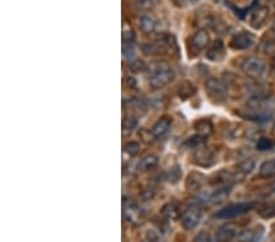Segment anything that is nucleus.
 Segmentation results:
<instances>
[{
    "label": "nucleus",
    "mask_w": 275,
    "mask_h": 242,
    "mask_svg": "<svg viewBox=\"0 0 275 242\" xmlns=\"http://www.w3.org/2000/svg\"><path fill=\"white\" fill-rule=\"evenodd\" d=\"M174 79H175L174 70L165 62H160V64H157L152 70L151 76H149V84L152 88L160 89L171 83Z\"/></svg>",
    "instance_id": "nucleus-1"
},
{
    "label": "nucleus",
    "mask_w": 275,
    "mask_h": 242,
    "mask_svg": "<svg viewBox=\"0 0 275 242\" xmlns=\"http://www.w3.org/2000/svg\"><path fill=\"white\" fill-rule=\"evenodd\" d=\"M241 70L246 76L251 79H262L267 74V65L260 58L248 57L241 64Z\"/></svg>",
    "instance_id": "nucleus-2"
},
{
    "label": "nucleus",
    "mask_w": 275,
    "mask_h": 242,
    "mask_svg": "<svg viewBox=\"0 0 275 242\" xmlns=\"http://www.w3.org/2000/svg\"><path fill=\"white\" fill-rule=\"evenodd\" d=\"M252 208L253 203L251 202L234 203V204H230L228 207L223 208V209L218 210L216 213V218H218V219H231V218H236L238 215H242L245 213L250 212Z\"/></svg>",
    "instance_id": "nucleus-3"
},
{
    "label": "nucleus",
    "mask_w": 275,
    "mask_h": 242,
    "mask_svg": "<svg viewBox=\"0 0 275 242\" xmlns=\"http://www.w3.org/2000/svg\"><path fill=\"white\" fill-rule=\"evenodd\" d=\"M206 91L207 94L214 101H224L228 98V88H226L225 83L221 82L220 80L216 79V77L207 80Z\"/></svg>",
    "instance_id": "nucleus-4"
},
{
    "label": "nucleus",
    "mask_w": 275,
    "mask_h": 242,
    "mask_svg": "<svg viewBox=\"0 0 275 242\" xmlns=\"http://www.w3.org/2000/svg\"><path fill=\"white\" fill-rule=\"evenodd\" d=\"M122 213H124L125 219L134 225H138L142 222V219H143V215H142L138 204L132 200H124V203H122Z\"/></svg>",
    "instance_id": "nucleus-5"
},
{
    "label": "nucleus",
    "mask_w": 275,
    "mask_h": 242,
    "mask_svg": "<svg viewBox=\"0 0 275 242\" xmlns=\"http://www.w3.org/2000/svg\"><path fill=\"white\" fill-rule=\"evenodd\" d=\"M255 36L247 31H242L233 36L230 40V47L235 50H247L255 44Z\"/></svg>",
    "instance_id": "nucleus-6"
},
{
    "label": "nucleus",
    "mask_w": 275,
    "mask_h": 242,
    "mask_svg": "<svg viewBox=\"0 0 275 242\" xmlns=\"http://www.w3.org/2000/svg\"><path fill=\"white\" fill-rule=\"evenodd\" d=\"M202 210L199 207H192L189 210L183 213L181 217V224L185 229L194 230L195 227L198 226V224L202 220Z\"/></svg>",
    "instance_id": "nucleus-7"
},
{
    "label": "nucleus",
    "mask_w": 275,
    "mask_h": 242,
    "mask_svg": "<svg viewBox=\"0 0 275 242\" xmlns=\"http://www.w3.org/2000/svg\"><path fill=\"white\" fill-rule=\"evenodd\" d=\"M206 57L207 59L211 60V61L214 62L221 61V60L225 58V45H224V43L221 42L220 40L212 43V44L209 45L208 50H207Z\"/></svg>",
    "instance_id": "nucleus-8"
},
{
    "label": "nucleus",
    "mask_w": 275,
    "mask_h": 242,
    "mask_svg": "<svg viewBox=\"0 0 275 242\" xmlns=\"http://www.w3.org/2000/svg\"><path fill=\"white\" fill-rule=\"evenodd\" d=\"M237 234V225L234 222H226L221 225L216 234V242H229Z\"/></svg>",
    "instance_id": "nucleus-9"
},
{
    "label": "nucleus",
    "mask_w": 275,
    "mask_h": 242,
    "mask_svg": "<svg viewBox=\"0 0 275 242\" xmlns=\"http://www.w3.org/2000/svg\"><path fill=\"white\" fill-rule=\"evenodd\" d=\"M171 118L169 116H163V118L159 119L156 122V125L152 129V134H153L154 139L156 140H161L168 135L169 130L171 127Z\"/></svg>",
    "instance_id": "nucleus-10"
},
{
    "label": "nucleus",
    "mask_w": 275,
    "mask_h": 242,
    "mask_svg": "<svg viewBox=\"0 0 275 242\" xmlns=\"http://www.w3.org/2000/svg\"><path fill=\"white\" fill-rule=\"evenodd\" d=\"M209 44V35L206 30H198L191 38V45L196 50H203Z\"/></svg>",
    "instance_id": "nucleus-11"
},
{
    "label": "nucleus",
    "mask_w": 275,
    "mask_h": 242,
    "mask_svg": "<svg viewBox=\"0 0 275 242\" xmlns=\"http://www.w3.org/2000/svg\"><path fill=\"white\" fill-rule=\"evenodd\" d=\"M268 8L267 6H258L251 14V25L253 27H260L264 23V21L268 18Z\"/></svg>",
    "instance_id": "nucleus-12"
},
{
    "label": "nucleus",
    "mask_w": 275,
    "mask_h": 242,
    "mask_svg": "<svg viewBox=\"0 0 275 242\" xmlns=\"http://www.w3.org/2000/svg\"><path fill=\"white\" fill-rule=\"evenodd\" d=\"M158 161H159L158 157L154 156V154H148V156L143 157V158L138 161L137 170L142 171V173L152 170V169H154L157 165H158Z\"/></svg>",
    "instance_id": "nucleus-13"
},
{
    "label": "nucleus",
    "mask_w": 275,
    "mask_h": 242,
    "mask_svg": "<svg viewBox=\"0 0 275 242\" xmlns=\"http://www.w3.org/2000/svg\"><path fill=\"white\" fill-rule=\"evenodd\" d=\"M195 130L197 131V135H201V136L207 137L213 132L214 127L213 124H212V121L209 120H198L195 122L194 125Z\"/></svg>",
    "instance_id": "nucleus-14"
},
{
    "label": "nucleus",
    "mask_w": 275,
    "mask_h": 242,
    "mask_svg": "<svg viewBox=\"0 0 275 242\" xmlns=\"http://www.w3.org/2000/svg\"><path fill=\"white\" fill-rule=\"evenodd\" d=\"M161 214H163L166 219L175 220L180 217V207L174 202L166 203L163 207V209H161Z\"/></svg>",
    "instance_id": "nucleus-15"
},
{
    "label": "nucleus",
    "mask_w": 275,
    "mask_h": 242,
    "mask_svg": "<svg viewBox=\"0 0 275 242\" xmlns=\"http://www.w3.org/2000/svg\"><path fill=\"white\" fill-rule=\"evenodd\" d=\"M137 127V119L134 116H125L122 119V136L129 137Z\"/></svg>",
    "instance_id": "nucleus-16"
},
{
    "label": "nucleus",
    "mask_w": 275,
    "mask_h": 242,
    "mask_svg": "<svg viewBox=\"0 0 275 242\" xmlns=\"http://www.w3.org/2000/svg\"><path fill=\"white\" fill-rule=\"evenodd\" d=\"M204 182V178L203 175H201V174H197V173H194L191 174V175L187 178V181H186V187L189 188V190H199V188L202 187V185H203Z\"/></svg>",
    "instance_id": "nucleus-17"
},
{
    "label": "nucleus",
    "mask_w": 275,
    "mask_h": 242,
    "mask_svg": "<svg viewBox=\"0 0 275 242\" xmlns=\"http://www.w3.org/2000/svg\"><path fill=\"white\" fill-rule=\"evenodd\" d=\"M259 176H262V178H272V176H275V159L265 161L260 165Z\"/></svg>",
    "instance_id": "nucleus-18"
},
{
    "label": "nucleus",
    "mask_w": 275,
    "mask_h": 242,
    "mask_svg": "<svg viewBox=\"0 0 275 242\" xmlns=\"http://www.w3.org/2000/svg\"><path fill=\"white\" fill-rule=\"evenodd\" d=\"M139 27L144 33H152L156 30V20L149 15H143L139 19Z\"/></svg>",
    "instance_id": "nucleus-19"
},
{
    "label": "nucleus",
    "mask_w": 275,
    "mask_h": 242,
    "mask_svg": "<svg viewBox=\"0 0 275 242\" xmlns=\"http://www.w3.org/2000/svg\"><path fill=\"white\" fill-rule=\"evenodd\" d=\"M181 175H182V170H181L180 166L174 165V166H171L170 169H168V171H166L165 180L168 181V182L175 183L180 180Z\"/></svg>",
    "instance_id": "nucleus-20"
},
{
    "label": "nucleus",
    "mask_w": 275,
    "mask_h": 242,
    "mask_svg": "<svg viewBox=\"0 0 275 242\" xmlns=\"http://www.w3.org/2000/svg\"><path fill=\"white\" fill-rule=\"evenodd\" d=\"M195 92H196V88H195L194 84H192L191 82L186 81L183 82V83L180 86V89H178V96H180L182 99H187L191 96H194Z\"/></svg>",
    "instance_id": "nucleus-21"
},
{
    "label": "nucleus",
    "mask_w": 275,
    "mask_h": 242,
    "mask_svg": "<svg viewBox=\"0 0 275 242\" xmlns=\"http://www.w3.org/2000/svg\"><path fill=\"white\" fill-rule=\"evenodd\" d=\"M196 159L198 161L197 163L198 164H201V165H203V163L202 161H212L213 159V156H212V153L211 152H208L207 149H199L198 152L196 153ZM204 165H209V163H204Z\"/></svg>",
    "instance_id": "nucleus-22"
},
{
    "label": "nucleus",
    "mask_w": 275,
    "mask_h": 242,
    "mask_svg": "<svg viewBox=\"0 0 275 242\" xmlns=\"http://www.w3.org/2000/svg\"><path fill=\"white\" fill-rule=\"evenodd\" d=\"M130 43H135V33L129 26L124 25V30H122V44H130Z\"/></svg>",
    "instance_id": "nucleus-23"
},
{
    "label": "nucleus",
    "mask_w": 275,
    "mask_h": 242,
    "mask_svg": "<svg viewBox=\"0 0 275 242\" xmlns=\"http://www.w3.org/2000/svg\"><path fill=\"white\" fill-rule=\"evenodd\" d=\"M122 54H124L125 59L131 61L136 55V50H135V43H130V44H122Z\"/></svg>",
    "instance_id": "nucleus-24"
},
{
    "label": "nucleus",
    "mask_w": 275,
    "mask_h": 242,
    "mask_svg": "<svg viewBox=\"0 0 275 242\" xmlns=\"http://www.w3.org/2000/svg\"><path fill=\"white\" fill-rule=\"evenodd\" d=\"M273 141L269 139H265V137H262L257 141V149L259 152H265V151H269V149L273 148Z\"/></svg>",
    "instance_id": "nucleus-25"
},
{
    "label": "nucleus",
    "mask_w": 275,
    "mask_h": 242,
    "mask_svg": "<svg viewBox=\"0 0 275 242\" xmlns=\"http://www.w3.org/2000/svg\"><path fill=\"white\" fill-rule=\"evenodd\" d=\"M139 148L141 147H139V143H137V142H127L124 146V152L129 154V156L135 157L139 152Z\"/></svg>",
    "instance_id": "nucleus-26"
},
{
    "label": "nucleus",
    "mask_w": 275,
    "mask_h": 242,
    "mask_svg": "<svg viewBox=\"0 0 275 242\" xmlns=\"http://www.w3.org/2000/svg\"><path fill=\"white\" fill-rule=\"evenodd\" d=\"M204 141H206V137L201 136V135H196V136H194L190 140H187L186 146L192 147V148H198V147H201L202 144L204 143Z\"/></svg>",
    "instance_id": "nucleus-27"
},
{
    "label": "nucleus",
    "mask_w": 275,
    "mask_h": 242,
    "mask_svg": "<svg viewBox=\"0 0 275 242\" xmlns=\"http://www.w3.org/2000/svg\"><path fill=\"white\" fill-rule=\"evenodd\" d=\"M255 161H252V159H248V161H242V163H241L240 165H238V169H240V170H238V171H241V173H242L243 175H246V174L252 173V170H253V169H255Z\"/></svg>",
    "instance_id": "nucleus-28"
},
{
    "label": "nucleus",
    "mask_w": 275,
    "mask_h": 242,
    "mask_svg": "<svg viewBox=\"0 0 275 242\" xmlns=\"http://www.w3.org/2000/svg\"><path fill=\"white\" fill-rule=\"evenodd\" d=\"M130 69L132 72H143L146 70V65L142 60H134L130 62Z\"/></svg>",
    "instance_id": "nucleus-29"
},
{
    "label": "nucleus",
    "mask_w": 275,
    "mask_h": 242,
    "mask_svg": "<svg viewBox=\"0 0 275 242\" xmlns=\"http://www.w3.org/2000/svg\"><path fill=\"white\" fill-rule=\"evenodd\" d=\"M137 6H138V9H141V10H151L152 8L154 6V4H156V0H137Z\"/></svg>",
    "instance_id": "nucleus-30"
},
{
    "label": "nucleus",
    "mask_w": 275,
    "mask_h": 242,
    "mask_svg": "<svg viewBox=\"0 0 275 242\" xmlns=\"http://www.w3.org/2000/svg\"><path fill=\"white\" fill-rule=\"evenodd\" d=\"M195 242H212V237L208 232L202 231L197 235L196 239H195Z\"/></svg>",
    "instance_id": "nucleus-31"
},
{
    "label": "nucleus",
    "mask_w": 275,
    "mask_h": 242,
    "mask_svg": "<svg viewBox=\"0 0 275 242\" xmlns=\"http://www.w3.org/2000/svg\"><path fill=\"white\" fill-rule=\"evenodd\" d=\"M175 5H182V3H183V0H171Z\"/></svg>",
    "instance_id": "nucleus-32"
},
{
    "label": "nucleus",
    "mask_w": 275,
    "mask_h": 242,
    "mask_svg": "<svg viewBox=\"0 0 275 242\" xmlns=\"http://www.w3.org/2000/svg\"><path fill=\"white\" fill-rule=\"evenodd\" d=\"M190 1H191V3H197L198 0H190Z\"/></svg>",
    "instance_id": "nucleus-33"
}]
</instances>
